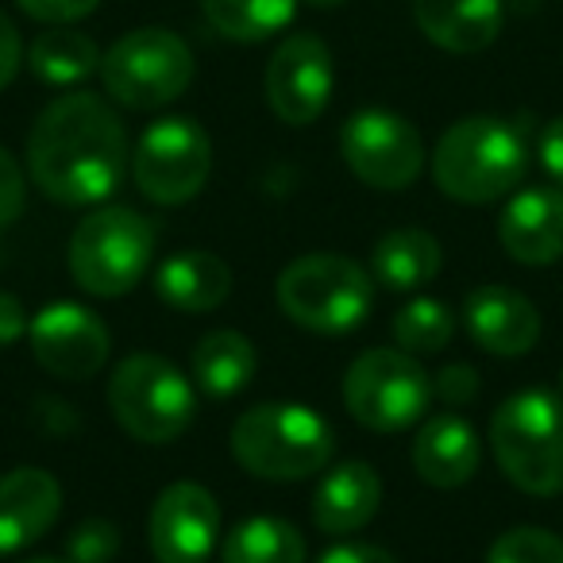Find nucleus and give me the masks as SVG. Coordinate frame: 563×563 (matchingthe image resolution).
Wrapping results in <instances>:
<instances>
[{
    "instance_id": "1",
    "label": "nucleus",
    "mask_w": 563,
    "mask_h": 563,
    "mask_svg": "<svg viewBox=\"0 0 563 563\" xmlns=\"http://www.w3.org/2000/svg\"><path fill=\"white\" fill-rule=\"evenodd\" d=\"M128 170V135L97 93H66L40 112L27 135V174L58 205H101Z\"/></svg>"
},
{
    "instance_id": "2",
    "label": "nucleus",
    "mask_w": 563,
    "mask_h": 563,
    "mask_svg": "<svg viewBox=\"0 0 563 563\" xmlns=\"http://www.w3.org/2000/svg\"><path fill=\"white\" fill-rule=\"evenodd\" d=\"M336 452V432L317 409L294 401H263L232 429V455L266 483H301L321 475Z\"/></svg>"
},
{
    "instance_id": "3",
    "label": "nucleus",
    "mask_w": 563,
    "mask_h": 563,
    "mask_svg": "<svg viewBox=\"0 0 563 563\" xmlns=\"http://www.w3.org/2000/svg\"><path fill=\"white\" fill-rule=\"evenodd\" d=\"M525 166H529V147L509 120L467 117L440 135L432 178L452 201L490 205L521 186Z\"/></svg>"
},
{
    "instance_id": "4",
    "label": "nucleus",
    "mask_w": 563,
    "mask_h": 563,
    "mask_svg": "<svg viewBox=\"0 0 563 563\" xmlns=\"http://www.w3.org/2000/svg\"><path fill=\"white\" fill-rule=\"evenodd\" d=\"M490 452L506 478L525 494L552 498L563 490V398L521 390L490 421Z\"/></svg>"
},
{
    "instance_id": "5",
    "label": "nucleus",
    "mask_w": 563,
    "mask_h": 563,
    "mask_svg": "<svg viewBox=\"0 0 563 563\" xmlns=\"http://www.w3.org/2000/svg\"><path fill=\"white\" fill-rule=\"evenodd\" d=\"M375 301V282L344 255H301L278 274V306L298 329L344 336L360 329Z\"/></svg>"
},
{
    "instance_id": "6",
    "label": "nucleus",
    "mask_w": 563,
    "mask_h": 563,
    "mask_svg": "<svg viewBox=\"0 0 563 563\" xmlns=\"http://www.w3.org/2000/svg\"><path fill=\"white\" fill-rule=\"evenodd\" d=\"M155 224L128 205L89 212L70 235V274L93 298H120L147 274Z\"/></svg>"
},
{
    "instance_id": "7",
    "label": "nucleus",
    "mask_w": 563,
    "mask_h": 563,
    "mask_svg": "<svg viewBox=\"0 0 563 563\" xmlns=\"http://www.w3.org/2000/svg\"><path fill=\"white\" fill-rule=\"evenodd\" d=\"M109 409L128 437L143 444H170L194 424V386L170 360L135 352L109 378Z\"/></svg>"
},
{
    "instance_id": "8",
    "label": "nucleus",
    "mask_w": 563,
    "mask_h": 563,
    "mask_svg": "<svg viewBox=\"0 0 563 563\" xmlns=\"http://www.w3.org/2000/svg\"><path fill=\"white\" fill-rule=\"evenodd\" d=\"M101 81L124 109L151 112L178 101L194 81V55L181 35L166 27H140L101 55Z\"/></svg>"
},
{
    "instance_id": "9",
    "label": "nucleus",
    "mask_w": 563,
    "mask_h": 563,
    "mask_svg": "<svg viewBox=\"0 0 563 563\" xmlns=\"http://www.w3.org/2000/svg\"><path fill=\"white\" fill-rule=\"evenodd\" d=\"M432 378L401 347L363 352L344 375V406L363 429L401 432L429 413Z\"/></svg>"
},
{
    "instance_id": "10",
    "label": "nucleus",
    "mask_w": 563,
    "mask_h": 563,
    "mask_svg": "<svg viewBox=\"0 0 563 563\" xmlns=\"http://www.w3.org/2000/svg\"><path fill=\"white\" fill-rule=\"evenodd\" d=\"M212 174V140L197 120L166 117L143 132L132 155V178L155 205H186Z\"/></svg>"
},
{
    "instance_id": "11",
    "label": "nucleus",
    "mask_w": 563,
    "mask_h": 563,
    "mask_svg": "<svg viewBox=\"0 0 563 563\" xmlns=\"http://www.w3.org/2000/svg\"><path fill=\"white\" fill-rule=\"evenodd\" d=\"M347 170L375 189H406L424 170L421 132L390 109H360L340 132Z\"/></svg>"
},
{
    "instance_id": "12",
    "label": "nucleus",
    "mask_w": 563,
    "mask_h": 563,
    "mask_svg": "<svg viewBox=\"0 0 563 563\" xmlns=\"http://www.w3.org/2000/svg\"><path fill=\"white\" fill-rule=\"evenodd\" d=\"M332 86H336V66L317 35H290L266 66V101L274 117L294 128L313 124L329 109Z\"/></svg>"
},
{
    "instance_id": "13",
    "label": "nucleus",
    "mask_w": 563,
    "mask_h": 563,
    "mask_svg": "<svg viewBox=\"0 0 563 563\" xmlns=\"http://www.w3.org/2000/svg\"><path fill=\"white\" fill-rule=\"evenodd\" d=\"M32 355L43 371H51L55 378H70V383H86L109 360V329L97 313H89L86 306L74 301H58L47 306L32 324Z\"/></svg>"
},
{
    "instance_id": "14",
    "label": "nucleus",
    "mask_w": 563,
    "mask_h": 563,
    "mask_svg": "<svg viewBox=\"0 0 563 563\" xmlns=\"http://www.w3.org/2000/svg\"><path fill=\"white\" fill-rule=\"evenodd\" d=\"M217 532L220 506L201 483H170L151 506L147 537L158 563H205Z\"/></svg>"
},
{
    "instance_id": "15",
    "label": "nucleus",
    "mask_w": 563,
    "mask_h": 563,
    "mask_svg": "<svg viewBox=\"0 0 563 563\" xmlns=\"http://www.w3.org/2000/svg\"><path fill=\"white\" fill-rule=\"evenodd\" d=\"M498 240L514 263L548 266L563 255V194L560 189H521L501 209Z\"/></svg>"
},
{
    "instance_id": "16",
    "label": "nucleus",
    "mask_w": 563,
    "mask_h": 563,
    "mask_svg": "<svg viewBox=\"0 0 563 563\" xmlns=\"http://www.w3.org/2000/svg\"><path fill=\"white\" fill-rule=\"evenodd\" d=\"M471 340L490 355H525L540 340V313L525 294L509 286H478L463 306Z\"/></svg>"
},
{
    "instance_id": "17",
    "label": "nucleus",
    "mask_w": 563,
    "mask_h": 563,
    "mask_svg": "<svg viewBox=\"0 0 563 563\" xmlns=\"http://www.w3.org/2000/svg\"><path fill=\"white\" fill-rule=\"evenodd\" d=\"M63 509L58 478L43 467H16L0 478V552H20L51 532Z\"/></svg>"
},
{
    "instance_id": "18",
    "label": "nucleus",
    "mask_w": 563,
    "mask_h": 563,
    "mask_svg": "<svg viewBox=\"0 0 563 563\" xmlns=\"http://www.w3.org/2000/svg\"><path fill=\"white\" fill-rule=\"evenodd\" d=\"M501 0H413V20L429 43L448 55H478L501 32Z\"/></svg>"
},
{
    "instance_id": "19",
    "label": "nucleus",
    "mask_w": 563,
    "mask_h": 563,
    "mask_svg": "<svg viewBox=\"0 0 563 563\" xmlns=\"http://www.w3.org/2000/svg\"><path fill=\"white\" fill-rule=\"evenodd\" d=\"M383 501V478L371 463L347 460L332 467L313 490V525L329 537L360 532Z\"/></svg>"
},
{
    "instance_id": "20",
    "label": "nucleus",
    "mask_w": 563,
    "mask_h": 563,
    "mask_svg": "<svg viewBox=\"0 0 563 563\" xmlns=\"http://www.w3.org/2000/svg\"><path fill=\"white\" fill-rule=\"evenodd\" d=\"M413 467L429 486L455 490L478 471V437L463 417L437 413L421 424L413 440Z\"/></svg>"
},
{
    "instance_id": "21",
    "label": "nucleus",
    "mask_w": 563,
    "mask_h": 563,
    "mask_svg": "<svg viewBox=\"0 0 563 563\" xmlns=\"http://www.w3.org/2000/svg\"><path fill=\"white\" fill-rule=\"evenodd\" d=\"M155 294L181 313H209L232 294V271L209 251H178L158 266Z\"/></svg>"
},
{
    "instance_id": "22",
    "label": "nucleus",
    "mask_w": 563,
    "mask_h": 563,
    "mask_svg": "<svg viewBox=\"0 0 563 563\" xmlns=\"http://www.w3.org/2000/svg\"><path fill=\"white\" fill-rule=\"evenodd\" d=\"M371 274L383 290H421L440 274V243L424 228H394L371 251Z\"/></svg>"
},
{
    "instance_id": "23",
    "label": "nucleus",
    "mask_w": 563,
    "mask_h": 563,
    "mask_svg": "<svg viewBox=\"0 0 563 563\" xmlns=\"http://www.w3.org/2000/svg\"><path fill=\"white\" fill-rule=\"evenodd\" d=\"M189 371L209 398H232L255 378V344L232 329H217L197 340Z\"/></svg>"
},
{
    "instance_id": "24",
    "label": "nucleus",
    "mask_w": 563,
    "mask_h": 563,
    "mask_svg": "<svg viewBox=\"0 0 563 563\" xmlns=\"http://www.w3.org/2000/svg\"><path fill=\"white\" fill-rule=\"evenodd\" d=\"M27 66L47 86H81L101 70V47L78 27L58 24L35 35V43L27 47Z\"/></svg>"
},
{
    "instance_id": "25",
    "label": "nucleus",
    "mask_w": 563,
    "mask_h": 563,
    "mask_svg": "<svg viewBox=\"0 0 563 563\" xmlns=\"http://www.w3.org/2000/svg\"><path fill=\"white\" fill-rule=\"evenodd\" d=\"M220 563H306V537L282 517H251L224 537Z\"/></svg>"
},
{
    "instance_id": "26",
    "label": "nucleus",
    "mask_w": 563,
    "mask_h": 563,
    "mask_svg": "<svg viewBox=\"0 0 563 563\" xmlns=\"http://www.w3.org/2000/svg\"><path fill=\"white\" fill-rule=\"evenodd\" d=\"M201 12L224 40L263 43L290 24L298 0H201Z\"/></svg>"
},
{
    "instance_id": "27",
    "label": "nucleus",
    "mask_w": 563,
    "mask_h": 563,
    "mask_svg": "<svg viewBox=\"0 0 563 563\" xmlns=\"http://www.w3.org/2000/svg\"><path fill=\"white\" fill-rule=\"evenodd\" d=\"M455 336V317L448 306L432 298H417L394 317V340L401 352L409 355H437L452 344Z\"/></svg>"
},
{
    "instance_id": "28",
    "label": "nucleus",
    "mask_w": 563,
    "mask_h": 563,
    "mask_svg": "<svg viewBox=\"0 0 563 563\" xmlns=\"http://www.w3.org/2000/svg\"><path fill=\"white\" fill-rule=\"evenodd\" d=\"M486 563H563V540L540 525H521L494 540Z\"/></svg>"
},
{
    "instance_id": "29",
    "label": "nucleus",
    "mask_w": 563,
    "mask_h": 563,
    "mask_svg": "<svg viewBox=\"0 0 563 563\" xmlns=\"http://www.w3.org/2000/svg\"><path fill=\"white\" fill-rule=\"evenodd\" d=\"M117 548H120L117 525L104 521V517H93V521L74 529L66 552H70V563H109L117 555Z\"/></svg>"
},
{
    "instance_id": "30",
    "label": "nucleus",
    "mask_w": 563,
    "mask_h": 563,
    "mask_svg": "<svg viewBox=\"0 0 563 563\" xmlns=\"http://www.w3.org/2000/svg\"><path fill=\"white\" fill-rule=\"evenodd\" d=\"M16 4L32 20H40V24L58 27V24H78V20H86L89 12H97L101 0H16Z\"/></svg>"
},
{
    "instance_id": "31",
    "label": "nucleus",
    "mask_w": 563,
    "mask_h": 563,
    "mask_svg": "<svg viewBox=\"0 0 563 563\" xmlns=\"http://www.w3.org/2000/svg\"><path fill=\"white\" fill-rule=\"evenodd\" d=\"M24 201H27L24 170H20V163L9 151L0 147V228L12 224L24 212Z\"/></svg>"
},
{
    "instance_id": "32",
    "label": "nucleus",
    "mask_w": 563,
    "mask_h": 563,
    "mask_svg": "<svg viewBox=\"0 0 563 563\" xmlns=\"http://www.w3.org/2000/svg\"><path fill=\"white\" fill-rule=\"evenodd\" d=\"M432 394L448 401V406H463V401H475L478 394V375L467 367V363H452L444 367L437 378H432Z\"/></svg>"
},
{
    "instance_id": "33",
    "label": "nucleus",
    "mask_w": 563,
    "mask_h": 563,
    "mask_svg": "<svg viewBox=\"0 0 563 563\" xmlns=\"http://www.w3.org/2000/svg\"><path fill=\"white\" fill-rule=\"evenodd\" d=\"M20 63H24V40H20L9 12L0 9V89L12 86V78L20 74Z\"/></svg>"
},
{
    "instance_id": "34",
    "label": "nucleus",
    "mask_w": 563,
    "mask_h": 563,
    "mask_svg": "<svg viewBox=\"0 0 563 563\" xmlns=\"http://www.w3.org/2000/svg\"><path fill=\"white\" fill-rule=\"evenodd\" d=\"M540 166L552 178V186L563 194V117L540 132Z\"/></svg>"
},
{
    "instance_id": "35",
    "label": "nucleus",
    "mask_w": 563,
    "mask_h": 563,
    "mask_svg": "<svg viewBox=\"0 0 563 563\" xmlns=\"http://www.w3.org/2000/svg\"><path fill=\"white\" fill-rule=\"evenodd\" d=\"M27 324L32 321H27V313H24V306H20L16 294L0 290V347L16 344V340L27 332Z\"/></svg>"
},
{
    "instance_id": "36",
    "label": "nucleus",
    "mask_w": 563,
    "mask_h": 563,
    "mask_svg": "<svg viewBox=\"0 0 563 563\" xmlns=\"http://www.w3.org/2000/svg\"><path fill=\"white\" fill-rule=\"evenodd\" d=\"M317 563H398L386 548L375 544H340L332 552H324Z\"/></svg>"
},
{
    "instance_id": "37",
    "label": "nucleus",
    "mask_w": 563,
    "mask_h": 563,
    "mask_svg": "<svg viewBox=\"0 0 563 563\" xmlns=\"http://www.w3.org/2000/svg\"><path fill=\"white\" fill-rule=\"evenodd\" d=\"M313 9H340V4H347V0H309Z\"/></svg>"
},
{
    "instance_id": "38",
    "label": "nucleus",
    "mask_w": 563,
    "mask_h": 563,
    "mask_svg": "<svg viewBox=\"0 0 563 563\" xmlns=\"http://www.w3.org/2000/svg\"><path fill=\"white\" fill-rule=\"evenodd\" d=\"M27 563H66V560H55V555H40V560H27Z\"/></svg>"
},
{
    "instance_id": "39",
    "label": "nucleus",
    "mask_w": 563,
    "mask_h": 563,
    "mask_svg": "<svg viewBox=\"0 0 563 563\" xmlns=\"http://www.w3.org/2000/svg\"><path fill=\"white\" fill-rule=\"evenodd\" d=\"M560 394H563V375H560Z\"/></svg>"
}]
</instances>
